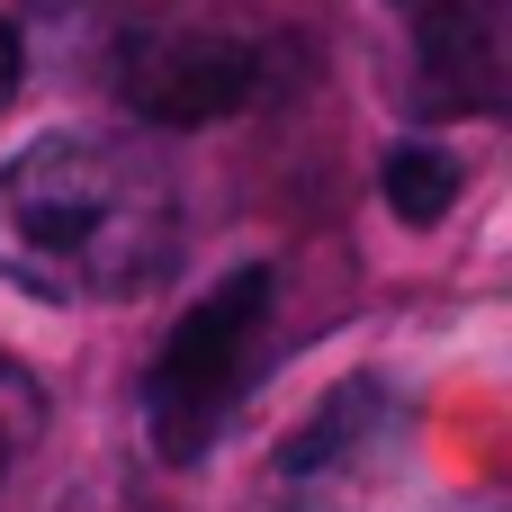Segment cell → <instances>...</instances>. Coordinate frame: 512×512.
Masks as SVG:
<instances>
[{"label":"cell","mask_w":512,"mask_h":512,"mask_svg":"<svg viewBox=\"0 0 512 512\" xmlns=\"http://www.w3.org/2000/svg\"><path fill=\"white\" fill-rule=\"evenodd\" d=\"M180 270V189L126 135H36L0 162V279L45 306H126Z\"/></svg>","instance_id":"obj_1"},{"label":"cell","mask_w":512,"mask_h":512,"mask_svg":"<svg viewBox=\"0 0 512 512\" xmlns=\"http://www.w3.org/2000/svg\"><path fill=\"white\" fill-rule=\"evenodd\" d=\"M270 324H279V279L252 261V270H225L162 333V351L144 369V441L162 468H198L225 441V423L243 414V396L270 369Z\"/></svg>","instance_id":"obj_2"},{"label":"cell","mask_w":512,"mask_h":512,"mask_svg":"<svg viewBox=\"0 0 512 512\" xmlns=\"http://www.w3.org/2000/svg\"><path fill=\"white\" fill-rule=\"evenodd\" d=\"M126 81V108L153 117V126H207V117H234L261 99L270 81V54L261 36L243 27H198V18H171V27H144L117 63Z\"/></svg>","instance_id":"obj_3"},{"label":"cell","mask_w":512,"mask_h":512,"mask_svg":"<svg viewBox=\"0 0 512 512\" xmlns=\"http://www.w3.org/2000/svg\"><path fill=\"white\" fill-rule=\"evenodd\" d=\"M414 27V99L432 117L504 108V9L495 0H405Z\"/></svg>","instance_id":"obj_4"},{"label":"cell","mask_w":512,"mask_h":512,"mask_svg":"<svg viewBox=\"0 0 512 512\" xmlns=\"http://www.w3.org/2000/svg\"><path fill=\"white\" fill-rule=\"evenodd\" d=\"M378 189H387V207L405 225H441L459 207V153L450 144H396L387 171H378Z\"/></svg>","instance_id":"obj_5"},{"label":"cell","mask_w":512,"mask_h":512,"mask_svg":"<svg viewBox=\"0 0 512 512\" xmlns=\"http://www.w3.org/2000/svg\"><path fill=\"white\" fill-rule=\"evenodd\" d=\"M36 432H45V405H36V378L0 360V486H9V477L27 468V450H36Z\"/></svg>","instance_id":"obj_6"},{"label":"cell","mask_w":512,"mask_h":512,"mask_svg":"<svg viewBox=\"0 0 512 512\" xmlns=\"http://www.w3.org/2000/svg\"><path fill=\"white\" fill-rule=\"evenodd\" d=\"M18 81H27V36H18V18L0 9V108L18 99Z\"/></svg>","instance_id":"obj_7"}]
</instances>
